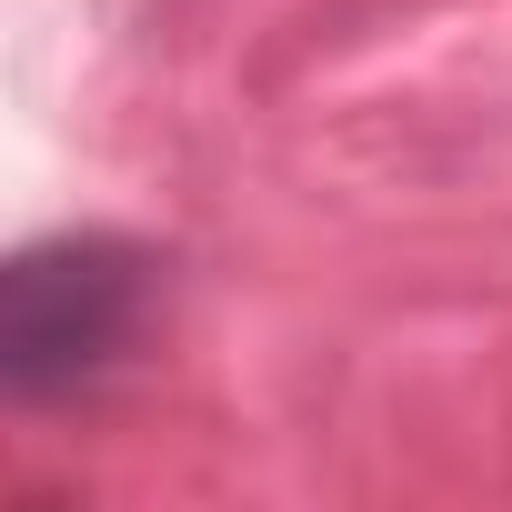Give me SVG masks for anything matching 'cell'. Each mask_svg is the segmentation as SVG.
Here are the masks:
<instances>
[{
	"label": "cell",
	"mask_w": 512,
	"mask_h": 512,
	"mask_svg": "<svg viewBox=\"0 0 512 512\" xmlns=\"http://www.w3.org/2000/svg\"><path fill=\"white\" fill-rule=\"evenodd\" d=\"M131 322V262L101 241L81 251H31L11 272V312H0V342H11V382H61L81 362H101Z\"/></svg>",
	"instance_id": "cell-1"
}]
</instances>
